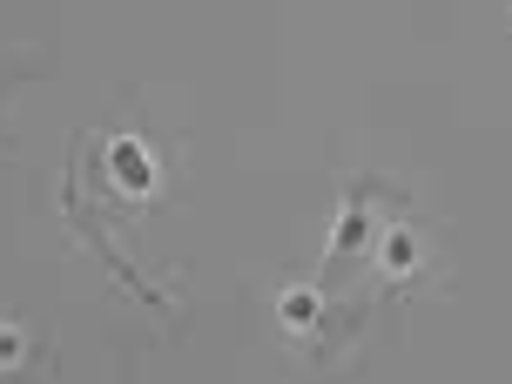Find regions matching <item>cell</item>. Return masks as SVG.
I'll return each instance as SVG.
<instances>
[{
	"label": "cell",
	"instance_id": "1",
	"mask_svg": "<svg viewBox=\"0 0 512 384\" xmlns=\"http://www.w3.org/2000/svg\"><path fill=\"white\" fill-rule=\"evenodd\" d=\"M34 378H48V344H34L14 317H0V384H34Z\"/></svg>",
	"mask_w": 512,
	"mask_h": 384
},
{
	"label": "cell",
	"instance_id": "2",
	"mask_svg": "<svg viewBox=\"0 0 512 384\" xmlns=\"http://www.w3.org/2000/svg\"><path fill=\"white\" fill-rule=\"evenodd\" d=\"M378 263H384V283H418V270H425V230L418 223H398V230L378 236Z\"/></svg>",
	"mask_w": 512,
	"mask_h": 384
},
{
	"label": "cell",
	"instance_id": "3",
	"mask_svg": "<svg viewBox=\"0 0 512 384\" xmlns=\"http://www.w3.org/2000/svg\"><path fill=\"white\" fill-rule=\"evenodd\" d=\"M358 243H371V209H364V196H344V223L331 236V263L358 256Z\"/></svg>",
	"mask_w": 512,
	"mask_h": 384
},
{
	"label": "cell",
	"instance_id": "4",
	"mask_svg": "<svg viewBox=\"0 0 512 384\" xmlns=\"http://www.w3.org/2000/svg\"><path fill=\"white\" fill-rule=\"evenodd\" d=\"M317 317H324L317 283H290V290H283V324H317Z\"/></svg>",
	"mask_w": 512,
	"mask_h": 384
},
{
	"label": "cell",
	"instance_id": "5",
	"mask_svg": "<svg viewBox=\"0 0 512 384\" xmlns=\"http://www.w3.org/2000/svg\"><path fill=\"white\" fill-rule=\"evenodd\" d=\"M115 169H122V182H149V162H142L135 149H122V155H115Z\"/></svg>",
	"mask_w": 512,
	"mask_h": 384
}]
</instances>
